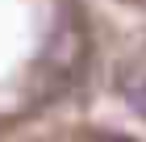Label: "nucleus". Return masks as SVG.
<instances>
[{
  "instance_id": "1",
  "label": "nucleus",
  "mask_w": 146,
  "mask_h": 142,
  "mask_svg": "<svg viewBox=\"0 0 146 142\" xmlns=\"http://www.w3.org/2000/svg\"><path fill=\"white\" fill-rule=\"evenodd\" d=\"M129 96H134V100H138V105H142V109H146V75H142V79H138V84H134V88H129Z\"/></svg>"
}]
</instances>
